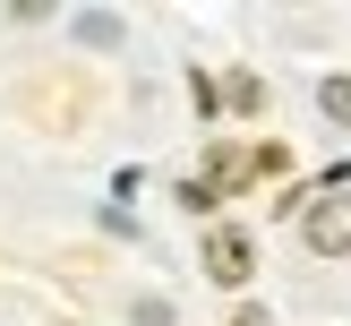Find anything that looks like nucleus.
I'll use <instances>...</instances> for the list:
<instances>
[{
  "instance_id": "obj_6",
  "label": "nucleus",
  "mask_w": 351,
  "mask_h": 326,
  "mask_svg": "<svg viewBox=\"0 0 351 326\" xmlns=\"http://www.w3.org/2000/svg\"><path fill=\"white\" fill-rule=\"evenodd\" d=\"M223 103H232V112H257V103H266V86H257V78H249V69H240V78H232V86H223Z\"/></svg>"
},
{
  "instance_id": "obj_7",
  "label": "nucleus",
  "mask_w": 351,
  "mask_h": 326,
  "mask_svg": "<svg viewBox=\"0 0 351 326\" xmlns=\"http://www.w3.org/2000/svg\"><path fill=\"white\" fill-rule=\"evenodd\" d=\"M129 318H137V326H171V301H154V292H146V301H137Z\"/></svg>"
},
{
  "instance_id": "obj_2",
  "label": "nucleus",
  "mask_w": 351,
  "mask_h": 326,
  "mask_svg": "<svg viewBox=\"0 0 351 326\" xmlns=\"http://www.w3.org/2000/svg\"><path fill=\"white\" fill-rule=\"evenodd\" d=\"M206 275H215V283H249V275H257V249H249V232L215 223V232H206Z\"/></svg>"
},
{
  "instance_id": "obj_5",
  "label": "nucleus",
  "mask_w": 351,
  "mask_h": 326,
  "mask_svg": "<svg viewBox=\"0 0 351 326\" xmlns=\"http://www.w3.org/2000/svg\"><path fill=\"white\" fill-rule=\"evenodd\" d=\"M317 112H326V120H343V129H351V78H326V86H317Z\"/></svg>"
},
{
  "instance_id": "obj_3",
  "label": "nucleus",
  "mask_w": 351,
  "mask_h": 326,
  "mask_svg": "<svg viewBox=\"0 0 351 326\" xmlns=\"http://www.w3.org/2000/svg\"><path fill=\"white\" fill-rule=\"evenodd\" d=\"M249 172H257V154H240V146H215V154H206V189H215V198H223V189H240Z\"/></svg>"
},
{
  "instance_id": "obj_4",
  "label": "nucleus",
  "mask_w": 351,
  "mask_h": 326,
  "mask_svg": "<svg viewBox=\"0 0 351 326\" xmlns=\"http://www.w3.org/2000/svg\"><path fill=\"white\" fill-rule=\"evenodd\" d=\"M69 26H77V43H120V17L112 9H77Z\"/></svg>"
},
{
  "instance_id": "obj_1",
  "label": "nucleus",
  "mask_w": 351,
  "mask_h": 326,
  "mask_svg": "<svg viewBox=\"0 0 351 326\" xmlns=\"http://www.w3.org/2000/svg\"><path fill=\"white\" fill-rule=\"evenodd\" d=\"M300 240H308L317 257H351V198H335V189H326V198H308Z\"/></svg>"
}]
</instances>
